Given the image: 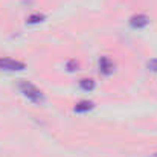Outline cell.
<instances>
[{
	"mask_svg": "<svg viewBox=\"0 0 157 157\" xmlns=\"http://www.w3.org/2000/svg\"><path fill=\"white\" fill-rule=\"evenodd\" d=\"M148 67H150L151 70H154V72H157V58H154V59H151V61L148 63Z\"/></svg>",
	"mask_w": 157,
	"mask_h": 157,
	"instance_id": "cell-7",
	"label": "cell"
},
{
	"mask_svg": "<svg viewBox=\"0 0 157 157\" xmlns=\"http://www.w3.org/2000/svg\"><path fill=\"white\" fill-rule=\"evenodd\" d=\"M93 105L95 104H93L92 101H81V102H78V104L75 105V111H76V113H86V111L92 110Z\"/></svg>",
	"mask_w": 157,
	"mask_h": 157,
	"instance_id": "cell-5",
	"label": "cell"
},
{
	"mask_svg": "<svg viewBox=\"0 0 157 157\" xmlns=\"http://www.w3.org/2000/svg\"><path fill=\"white\" fill-rule=\"evenodd\" d=\"M148 23H150V18H148L145 14H137V15H133V17L130 18V25H131V28H134V29H142V28H145Z\"/></svg>",
	"mask_w": 157,
	"mask_h": 157,
	"instance_id": "cell-3",
	"label": "cell"
},
{
	"mask_svg": "<svg viewBox=\"0 0 157 157\" xmlns=\"http://www.w3.org/2000/svg\"><path fill=\"white\" fill-rule=\"evenodd\" d=\"M79 87H81L82 90H86V92H92V90L95 89V82H93V79L84 78V79L79 81Z\"/></svg>",
	"mask_w": 157,
	"mask_h": 157,
	"instance_id": "cell-6",
	"label": "cell"
},
{
	"mask_svg": "<svg viewBox=\"0 0 157 157\" xmlns=\"http://www.w3.org/2000/svg\"><path fill=\"white\" fill-rule=\"evenodd\" d=\"M41 18H43V15H40V17H37V15H32V17L29 18V21H31V23H35V21H41Z\"/></svg>",
	"mask_w": 157,
	"mask_h": 157,
	"instance_id": "cell-8",
	"label": "cell"
},
{
	"mask_svg": "<svg viewBox=\"0 0 157 157\" xmlns=\"http://www.w3.org/2000/svg\"><path fill=\"white\" fill-rule=\"evenodd\" d=\"M99 72L102 75H111L114 72V64L108 56H102L99 59Z\"/></svg>",
	"mask_w": 157,
	"mask_h": 157,
	"instance_id": "cell-4",
	"label": "cell"
},
{
	"mask_svg": "<svg viewBox=\"0 0 157 157\" xmlns=\"http://www.w3.org/2000/svg\"><path fill=\"white\" fill-rule=\"evenodd\" d=\"M156 157H157V154H156Z\"/></svg>",
	"mask_w": 157,
	"mask_h": 157,
	"instance_id": "cell-9",
	"label": "cell"
},
{
	"mask_svg": "<svg viewBox=\"0 0 157 157\" xmlns=\"http://www.w3.org/2000/svg\"><path fill=\"white\" fill-rule=\"evenodd\" d=\"M25 64L21 61L12 59V58H0V70H9V72H15V70H23Z\"/></svg>",
	"mask_w": 157,
	"mask_h": 157,
	"instance_id": "cell-2",
	"label": "cell"
},
{
	"mask_svg": "<svg viewBox=\"0 0 157 157\" xmlns=\"http://www.w3.org/2000/svg\"><path fill=\"white\" fill-rule=\"evenodd\" d=\"M18 89H20V92L23 93V96L28 98V99H29L31 102H34V104H41L43 99H44L41 90H40L37 86H34L32 82H29V81H21V82L18 84Z\"/></svg>",
	"mask_w": 157,
	"mask_h": 157,
	"instance_id": "cell-1",
	"label": "cell"
}]
</instances>
